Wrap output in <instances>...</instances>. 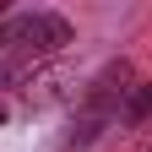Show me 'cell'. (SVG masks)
Here are the masks:
<instances>
[{"label":"cell","instance_id":"obj_1","mask_svg":"<svg viewBox=\"0 0 152 152\" xmlns=\"http://www.w3.org/2000/svg\"><path fill=\"white\" fill-rule=\"evenodd\" d=\"M71 44V22L60 11H16L0 22V49L22 54V60H44V54H60Z\"/></svg>","mask_w":152,"mask_h":152},{"label":"cell","instance_id":"obj_2","mask_svg":"<svg viewBox=\"0 0 152 152\" xmlns=\"http://www.w3.org/2000/svg\"><path fill=\"white\" fill-rule=\"evenodd\" d=\"M0 120H6V109H0Z\"/></svg>","mask_w":152,"mask_h":152}]
</instances>
